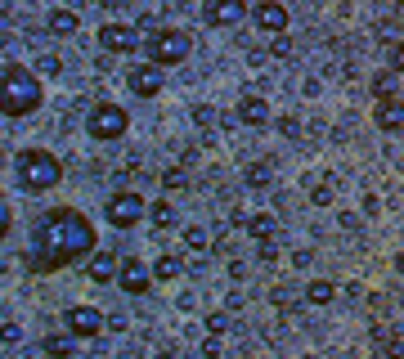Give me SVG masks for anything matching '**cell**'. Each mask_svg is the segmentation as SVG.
<instances>
[{
	"mask_svg": "<svg viewBox=\"0 0 404 359\" xmlns=\"http://www.w3.org/2000/svg\"><path fill=\"white\" fill-rule=\"evenodd\" d=\"M94 243H99L94 238V225L77 207H50V212H41L36 225H32L27 265L36 274H54V269H68V265H77L81 256H90Z\"/></svg>",
	"mask_w": 404,
	"mask_h": 359,
	"instance_id": "obj_1",
	"label": "cell"
},
{
	"mask_svg": "<svg viewBox=\"0 0 404 359\" xmlns=\"http://www.w3.org/2000/svg\"><path fill=\"white\" fill-rule=\"evenodd\" d=\"M14 180L23 193H45L63 180V162L54 153H45V148H23L14 157Z\"/></svg>",
	"mask_w": 404,
	"mask_h": 359,
	"instance_id": "obj_2",
	"label": "cell"
},
{
	"mask_svg": "<svg viewBox=\"0 0 404 359\" xmlns=\"http://www.w3.org/2000/svg\"><path fill=\"white\" fill-rule=\"evenodd\" d=\"M0 99H5V117H27L41 108V81L36 72L18 68V63H5L0 72Z\"/></svg>",
	"mask_w": 404,
	"mask_h": 359,
	"instance_id": "obj_3",
	"label": "cell"
},
{
	"mask_svg": "<svg viewBox=\"0 0 404 359\" xmlns=\"http://www.w3.org/2000/svg\"><path fill=\"white\" fill-rule=\"evenodd\" d=\"M189 36L185 32H176V28H153V36L144 41V49H149V59L153 63H162V68H171V63H185L189 59Z\"/></svg>",
	"mask_w": 404,
	"mask_h": 359,
	"instance_id": "obj_4",
	"label": "cell"
},
{
	"mask_svg": "<svg viewBox=\"0 0 404 359\" xmlns=\"http://www.w3.org/2000/svg\"><path fill=\"white\" fill-rule=\"evenodd\" d=\"M130 126V117H126V108H117V104H94L90 108V117H85V130H90V140H104V144H113L121 140Z\"/></svg>",
	"mask_w": 404,
	"mask_h": 359,
	"instance_id": "obj_5",
	"label": "cell"
},
{
	"mask_svg": "<svg viewBox=\"0 0 404 359\" xmlns=\"http://www.w3.org/2000/svg\"><path fill=\"white\" fill-rule=\"evenodd\" d=\"M140 216H144V197L140 193H113V197H108V225L130 229Z\"/></svg>",
	"mask_w": 404,
	"mask_h": 359,
	"instance_id": "obj_6",
	"label": "cell"
},
{
	"mask_svg": "<svg viewBox=\"0 0 404 359\" xmlns=\"http://www.w3.org/2000/svg\"><path fill=\"white\" fill-rule=\"evenodd\" d=\"M202 18L212 23V28H238V23L247 18V0H207Z\"/></svg>",
	"mask_w": 404,
	"mask_h": 359,
	"instance_id": "obj_7",
	"label": "cell"
},
{
	"mask_svg": "<svg viewBox=\"0 0 404 359\" xmlns=\"http://www.w3.org/2000/svg\"><path fill=\"white\" fill-rule=\"evenodd\" d=\"M162 77H166L162 63H153V59H149V63H140V68L126 72V85H130L140 99H153V95H162Z\"/></svg>",
	"mask_w": 404,
	"mask_h": 359,
	"instance_id": "obj_8",
	"label": "cell"
},
{
	"mask_svg": "<svg viewBox=\"0 0 404 359\" xmlns=\"http://www.w3.org/2000/svg\"><path fill=\"white\" fill-rule=\"evenodd\" d=\"M63 324H68V332H77V337L85 341V337H94L99 328H108V319L94 310V305H72V310L63 315Z\"/></svg>",
	"mask_w": 404,
	"mask_h": 359,
	"instance_id": "obj_9",
	"label": "cell"
},
{
	"mask_svg": "<svg viewBox=\"0 0 404 359\" xmlns=\"http://www.w3.org/2000/svg\"><path fill=\"white\" fill-rule=\"evenodd\" d=\"M99 45L108 49V54H130V49L140 45V36H135V28H126V23H104Z\"/></svg>",
	"mask_w": 404,
	"mask_h": 359,
	"instance_id": "obj_10",
	"label": "cell"
},
{
	"mask_svg": "<svg viewBox=\"0 0 404 359\" xmlns=\"http://www.w3.org/2000/svg\"><path fill=\"white\" fill-rule=\"evenodd\" d=\"M117 279H121V288H126L130 296H144V292H149L153 269L144 265V261H135V256H126V261H121V269H117Z\"/></svg>",
	"mask_w": 404,
	"mask_h": 359,
	"instance_id": "obj_11",
	"label": "cell"
},
{
	"mask_svg": "<svg viewBox=\"0 0 404 359\" xmlns=\"http://www.w3.org/2000/svg\"><path fill=\"white\" fill-rule=\"evenodd\" d=\"M252 18H256V28H261V32H269V36L288 32V9L278 5V0H261V5L252 9Z\"/></svg>",
	"mask_w": 404,
	"mask_h": 359,
	"instance_id": "obj_12",
	"label": "cell"
},
{
	"mask_svg": "<svg viewBox=\"0 0 404 359\" xmlns=\"http://www.w3.org/2000/svg\"><path fill=\"white\" fill-rule=\"evenodd\" d=\"M373 121H377V130H400L404 126V104L396 95H386V99H377V108H373Z\"/></svg>",
	"mask_w": 404,
	"mask_h": 359,
	"instance_id": "obj_13",
	"label": "cell"
},
{
	"mask_svg": "<svg viewBox=\"0 0 404 359\" xmlns=\"http://www.w3.org/2000/svg\"><path fill=\"white\" fill-rule=\"evenodd\" d=\"M238 121L243 126H269V104L261 95H243L238 99Z\"/></svg>",
	"mask_w": 404,
	"mask_h": 359,
	"instance_id": "obj_14",
	"label": "cell"
},
{
	"mask_svg": "<svg viewBox=\"0 0 404 359\" xmlns=\"http://www.w3.org/2000/svg\"><path fill=\"white\" fill-rule=\"evenodd\" d=\"M45 32L50 36H72L77 32V9H50V18H45Z\"/></svg>",
	"mask_w": 404,
	"mask_h": 359,
	"instance_id": "obj_15",
	"label": "cell"
},
{
	"mask_svg": "<svg viewBox=\"0 0 404 359\" xmlns=\"http://www.w3.org/2000/svg\"><path fill=\"white\" fill-rule=\"evenodd\" d=\"M117 269H121V261H117L113 252H94V261H90V279H94V283H108Z\"/></svg>",
	"mask_w": 404,
	"mask_h": 359,
	"instance_id": "obj_16",
	"label": "cell"
},
{
	"mask_svg": "<svg viewBox=\"0 0 404 359\" xmlns=\"http://www.w3.org/2000/svg\"><path fill=\"white\" fill-rule=\"evenodd\" d=\"M333 296H337V288L328 279H310V283H305V301H310V305H328Z\"/></svg>",
	"mask_w": 404,
	"mask_h": 359,
	"instance_id": "obj_17",
	"label": "cell"
},
{
	"mask_svg": "<svg viewBox=\"0 0 404 359\" xmlns=\"http://www.w3.org/2000/svg\"><path fill=\"white\" fill-rule=\"evenodd\" d=\"M247 229H252V238H256V243L274 238V216H269V212H256V216H247Z\"/></svg>",
	"mask_w": 404,
	"mask_h": 359,
	"instance_id": "obj_18",
	"label": "cell"
},
{
	"mask_svg": "<svg viewBox=\"0 0 404 359\" xmlns=\"http://www.w3.org/2000/svg\"><path fill=\"white\" fill-rule=\"evenodd\" d=\"M77 332H68V337H45V355H54V359H63V355H72L77 351Z\"/></svg>",
	"mask_w": 404,
	"mask_h": 359,
	"instance_id": "obj_19",
	"label": "cell"
},
{
	"mask_svg": "<svg viewBox=\"0 0 404 359\" xmlns=\"http://www.w3.org/2000/svg\"><path fill=\"white\" fill-rule=\"evenodd\" d=\"M149 216H153V225H157V229H171V225H176V212H171L166 197H157V202L149 207Z\"/></svg>",
	"mask_w": 404,
	"mask_h": 359,
	"instance_id": "obj_20",
	"label": "cell"
},
{
	"mask_svg": "<svg viewBox=\"0 0 404 359\" xmlns=\"http://www.w3.org/2000/svg\"><path fill=\"white\" fill-rule=\"evenodd\" d=\"M180 269H185V265H180V256H157V265H153V279L171 283V279L180 274Z\"/></svg>",
	"mask_w": 404,
	"mask_h": 359,
	"instance_id": "obj_21",
	"label": "cell"
},
{
	"mask_svg": "<svg viewBox=\"0 0 404 359\" xmlns=\"http://www.w3.org/2000/svg\"><path fill=\"white\" fill-rule=\"evenodd\" d=\"M243 184H252V189H265V184H269V162H252L247 171H243Z\"/></svg>",
	"mask_w": 404,
	"mask_h": 359,
	"instance_id": "obj_22",
	"label": "cell"
},
{
	"mask_svg": "<svg viewBox=\"0 0 404 359\" xmlns=\"http://www.w3.org/2000/svg\"><path fill=\"white\" fill-rule=\"evenodd\" d=\"M157 180H162V189H171V193L189 189V176H185V171H180V166H166V171H162V176H157Z\"/></svg>",
	"mask_w": 404,
	"mask_h": 359,
	"instance_id": "obj_23",
	"label": "cell"
},
{
	"mask_svg": "<svg viewBox=\"0 0 404 359\" xmlns=\"http://www.w3.org/2000/svg\"><path fill=\"white\" fill-rule=\"evenodd\" d=\"M373 95H377V99L396 95V68H391V72H377V77H373Z\"/></svg>",
	"mask_w": 404,
	"mask_h": 359,
	"instance_id": "obj_24",
	"label": "cell"
},
{
	"mask_svg": "<svg viewBox=\"0 0 404 359\" xmlns=\"http://www.w3.org/2000/svg\"><path fill=\"white\" fill-rule=\"evenodd\" d=\"M310 202H314V207H328V202H333V184H328V180L310 184Z\"/></svg>",
	"mask_w": 404,
	"mask_h": 359,
	"instance_id": "obj_25",
	"label": "cell"
},
{
	"mask_svg": "<svg viewBox=\"0 0 404 359\" xmlns=\"http://www.w3.org/2000/svg\"><path fill=\"white\" fill-rule=\"evenodd\" d=\"M36 72H45V77H59V72H63V63H59V54H41V59H36Z\"/></svg>",
	"mask_w": 404,
	"mask_h": 359,
	"instance_id": "obj_26",
	"label": "cell"
},
{
	"mask_svg": "<svg viewBox=\"0 0 404 359\" xmlns=\"http://www.w3.org/2000/svg\"><path fill=\"white\" fill-rule=\"evenodd\" d=\"M269 54H278V59H288V54H292V36H283V32H278V36H274V41H269Z\"/></svg>",
	"mask_w": 404,
	"mask_h": 359,
	"instance_id": "obj_27",
	"label": "cell"
},
{
	"mask_svg": "<svg viewBox=\"0 0 404 359\" xmlns=\"http://www.w3.org/2000/svg\"><path fill=\"white\" fill-rule=\"evenodd\" d=\"M185 243L202 252V247H207V229H202V225H189V229H185Z\"/></svg>",
	"mask_w": 404,
	"mask_h": 359,
	"instance_id": "obj_28",
	"label": "cell"
},
{
	"mask_svg": "<svg viewBox=\"0 0 404 359\" xmlns=\"http://www.w3.org/2000/svg\"><path fill=\"white\" fill-rule=\"evenodd\" d=\"M193 121H198V126H212V121H220V117H216L207 104H198V108H193Z\"/></svg>",
	"mask_w": 404,
	"mask_h": 359,
	"instance_id": "obj_29",
	"label": "cell"
},
{
	"mask_svg": "<svg viewBox=\"0 0 404 359\" xmlns=\"http://www.w3.org/2000/svg\"><path fill=\"white\" fill-rule=\"evenodd\" d=\"M207 328H212V332H229L234 324H229V315H207Z\"/></svg>",
	"mask_w": 404,
	"mask_h": 359,
	"instance_id": "obj_30",
	"label": "cell"
},
{
	"mask_svg": "<svg viewBox=\"0 0 404 359\" xmlns=\"http://www.w3.org/2000/svg\"><path fill=\"white\" fill-rule=\"evenodd\" d=\"M278 130H283L288 140H297V135H301V121H297V117H283V121H278Z\"/></svg>",
	"mask_w": 404,
	"mask_h": 359,
	"instance_id": "obj_31",
	"label": "cell"
},
{
	"mask_svg": "<svg viewBox=\"0 0 404 359\" xmlns=\"http://www.w3.org/2000/svg\"><path fill=\"white\" fill-rule=\"evenodd\" d=\"M391 68H396V72H404V41H400L396 49H391Z\"/></svg>",
	"mask_w": 404,
	"mask_h": 359,
	"instance_id": "obj_32",
	"label": "cell"
},
{
	"mask_svg": "<svg viewBox=\"0 0 404 359\" xmlns=\"http://www.w3.org/2000/svg\"><path fill=\"white\" fill-rule=\"evenodd\" d=\"M364 212H369V216H377V212H382V202H377V193H369V197H364Z\"/></svg>",
	"mask_w": 404,
	"mask_h": 359,
	"instance_id": "obj_33",
	"label": "cell"
},
{
	"mask_svg": "<svg viewBox=\"0 0 404 359\" xmlns=\"http://www.w3.org/2000/svg\"><path fill=\"white\" fill-rule=\"evenodd\" d=\"M99 5H108V9H126L130 0H99Z\"/></svg>",
	"mask_w": 404,
	"mask_h": 359,
	"instance_id": "obj_34",
	"label": "cell"
},
{
	"mask_svg": "<svg viewBox=\"0 0 404 359\" xmlns=\"http://www.w3.org/2000/svg\"><path fill=\"white\" fill-rule=\"evenodd\" d=\"M396 269H400V274H404V252H400V256H396Z\"/></svg>",
	"mask_w": 404,
	"mask_h": 359,
	"instance_id": "obj_35",
	"label": "cell"
}]
</instances>
